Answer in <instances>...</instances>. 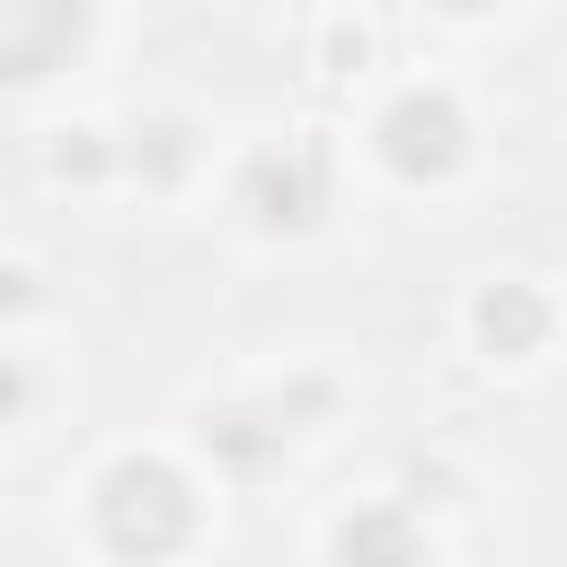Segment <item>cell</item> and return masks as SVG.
<instances>
[{"label": "cell", "instance_id": "obj_2", "mask_svg": "<svg viewBox=\"0 0 567 567\" xmlns=\"http://www.w3.org/2000/svg\"><path fill=\"white\" fill-rule=\"evenodd\" d=\"M80 44V0H0V80H35Z\"/></svg>", "mask_w": 567, "mask_h": 567}, {"label": "cell", "instance_id": "obj_3", "mask_svg": "<svg viewBox=\"0 0 567 567\" xmlns=\"http://www.w3.org/2000/svg\"><path fill=\"white\" fill-rule=\"evenodd\" d=\"M390 159H399V168H443V159H452V106H443V97L399 106V115H390Z\"/></svg>", "mask_w": 567, "mask_h": 567}, {"label": "cell", "instance_id": "obj_1", "mask_svg": "<svg viewBox=\"0 0 567 567\" xmlns=\"http://www.w3.org/2000/svg\"><path fill=\"white\" fill-rule=\"evenodd\" d=\"M106 523H115V540L124 549H168L177 532H186V487L168 478V470H151V461H133V470H115L106 478Z\"/></svg>", "mask_w": 567, "mask_h": 567}]
</instances>
